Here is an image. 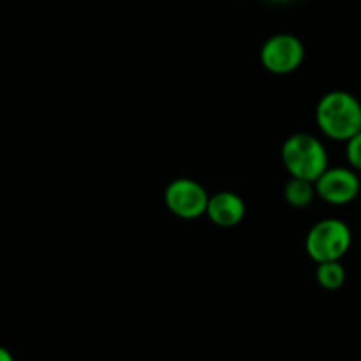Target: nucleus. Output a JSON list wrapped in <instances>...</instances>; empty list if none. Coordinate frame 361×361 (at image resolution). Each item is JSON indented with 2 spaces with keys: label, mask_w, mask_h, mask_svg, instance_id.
I'll list each match as a JSON object with an SVG mask.
<instances>
[{
  "label": "nucleus",
  "mask_w": 361,
  "mask_h": 361,
  "mask_svg": "<svg viewBox=\"0 0 361 361\" xmlns=\"http://www.w3.org/2000/svg\"><path fill=\"white\" fill-rule=\"evenodd\" d=\"M315 119L326 137L347 142L361 131V102L345 90H333L319 102Z\"/></svg>",
  "instance_id": "1"
},
{
  "label": "nucleus",
  "mask_w": 361,
  "mask_h": 361,
  "mask_svg": "<svg viewBox=\"0 0 361 361\" xmlns=\"http://www.w3.org/2000/svg\"><path fill=\"white\" fill-rule=\"evenodd\" d=\"M282 159L290 176L310 183H315L328 169V152L324 145L307 133H296L287 138L282 147Z\"/></svg>",
  "instance_id": "2"
},
{
  "label": "nucleus",
  "mask_w": 361,
  "mask_h": 361,
  "mask_svg": "<svg viewBox=\"0 0 361 361\" xmlns=\"http://www.w3.org/2000/svg\"><path fill=\"white\" fill-rule=\"evenodd\" d=\"M353 243L347 224L336 218L317 221L307 235V252L317 264L340 260Z\"/></svg>",
  "instance_id": "3"
},
{
  "label": "nucleus",
  "mask_w": 361,
  "mask_h": 361,
  "mask_svg": "<svg viewBox=\"0 0 361 361\" xmlns=\"http://www.w3.org/2000/svg\"><path fill=\"white\" fill-rule=\"evenodd\" d=\"M305 59L303 43L293 34H276L264 43L260 62L264 68L276 75L296 71Z\"/></svg>",
  "instance_id": "4"
},
{
  "label": "nucleus",
  "mask_w": 361,
  "mask_h": 361,
  "mask_svg": "<svg viewBox=\"0 0 361 361\" xmlns=\"http://www.w3.org/2000/svg\"><path fill=\"white\" fill-rule=\"evenodd\" d=\"M165 202L176 216L193 220L206 214L209 195L197 180L176 179L166 186Z\"/></svg>",
  "instance_id": "5"
},
{
  "label": "nucleus",
  "mask_w": 361,
  "mask_h": 361,
  "mask_svg": "<svg viewBox=\"0 0 361 361\" xmlns=\"http://www.w3.org/2000/svg\"><path fill=\"white\" fill-rule=\"evenodd\" d=\"M315 195L333 206H343L353 202L360 193V177L353 169H326L314 183Z\"/></svg>",
  "instance_id": "6"
},
{
  "label": "nucleus",
  "mask_w": 361,
  "mask_h": 361,
  "mask_svg": "<svg viewBox=\"0 0 361 361\" xmlns=\"http://www.w3.org/2000/svg\"><path fill=\"white\" fill-rule=\"evenodd\" d=\"M245 202L232 192H220L209 197L206 214L218 227H235L245 218Z\"/></svg>",
  "instance_id": "7"
},
{
  "label": "nucleus",
  "mask_w": 361,
  "mask_h": 361,
  "mask_svg": "<svg viewBox=\"0 0 361 361\" xmlns=\"http://www.w3.org/2000/svg\"><path fill=\"white\" fill-rule=\"evenodd\" d=\"M315 279L319 286L328 290L340 289L345 282V269L340 264V260H331V262H321L315 271Z\"/></svg>",
  "instance_id": "8"
},
{
  "label": "nucleus",
  "mask_w": 361,
  "mask_h": 361,
  "mask_svg": "<svg viewBox=\"0 0 361 361\" xmlns=\"http://www.w3.org/2000/svg\"><path fill=\"white\" fill-rule=\"evenodd\" d=\"M315 195L314 183L305 179H293L286 186V200L293 207H307Z\"/></svg>",
  "instance_id": "9"
},
{
  "label": "nucleus",
  "mask_w": 361,
  "mask_h": 361,
  "mask_svg": "<svg viewBox=\"0 0 361 361\" xmlns=\"http://www.w3.org/2000/svg\"><path fill=\"white\" fill-rule=\"evenodd\" d=\"M345 144H347L345 147L347 161H349V165L353 166L354 172H361V131L354 135L353 138H349Z\"/></svg>",
  "instance_id": "10"
},
{
  "label": "nucleus",
  "mask_w": 361,
  "mask_h": 361,
  "mask_svg": "<svg viewBox=\"0 0 361 361\" xmlns=\"http://www.w3.org/2000/svg\"><path fill=\"white\" fill-rule=\"evenodd\" d=\"M0 361H15V357H13V354L9 353L6 347L0 345Z\"/></svg>",
  "instance_id": "11"
},
{
  "label": "nucleus",
  "mask_w": 361,
  "mask_h": 361,
  "mask_svg": "<svg viewBox=\"0 0 361 361\" xmlns=\"http://www.w3.org/2000/svg\"><path fill=\"white\" fill-rule=\"evenodd\" d=\"M269 2H276V4H287V2H293V0H269Z\"/></svg>",
  "instance_id": "12"
}]
</instances>
